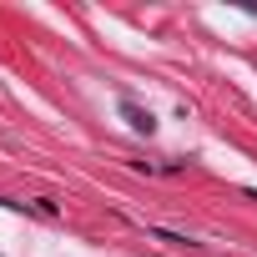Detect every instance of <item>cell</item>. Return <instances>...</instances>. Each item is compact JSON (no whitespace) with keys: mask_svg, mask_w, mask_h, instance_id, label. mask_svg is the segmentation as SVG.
<instances>
[{"mask_svg":"<svg viewBox=\"0 0 257 257\" xmlns=\"http://www.w3.org/2000/svg\"><path fill=\"white\" fill-rule=\"evenodd\" d=\"M126 121H132L137 132H147V137H152V126H157V121H152V116H147L142 106H132V101H126Z\"/></svg>","mask_w":257,"mask_h":257,"instance_id":"obj_1","label":"cell"}]
</instances>
